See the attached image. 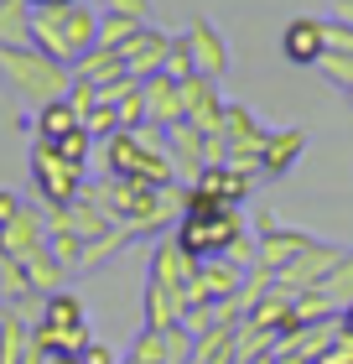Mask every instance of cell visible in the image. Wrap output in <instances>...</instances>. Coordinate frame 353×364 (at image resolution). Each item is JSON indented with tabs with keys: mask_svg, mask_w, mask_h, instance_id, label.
<instances>
[{
	"mask_svg": "<svg viewBox=\"0 0 353 364\" xmlns=\"http://www.w3.org/2000/svg\"><path fill=\"white\" fill-rule=\"evenodd\" d=\"M73 73L89 78V84H109V78H120V73H130V68H125V53H120V47H94L89 58H78Z\"/></svg>",
	"mask_w": 353,
	"mask_h": 364,
	"instance_id": "44dd1931",
	"label": "cell"
},
{
	"mask_svg": "<svg viewBox=\"0 0 353 364\" xmlns=\"http://www.w3.org/2000/svg\"><path fill=\"white\" fill-rule=\"evenodd\" d=\"M0 296H6V302H37V287H31V271H26V260H0Z\"/></svg>",
	"mask_w": 353,
	"mask_h": 364,
	"instance_id": "cb8c5ba5",
	"label": "cell"
},
{
	"mask_svg": "<svg viewBox=\"0 0 353 364\" xmlns=\"http://www.w3.org/2000/svg\"><path fill=\"white\" fill-rule=\"evenodd\" d=\"M114 109H120V125H125V130H141V125H151V109H146V89H141V84L130 89V94H125Z\"/></svg>",
	"mask_w": 353,
	"mask_h": 364,
	"instance_id": "f1b7e54d",
	"label": "cell"
},
{
	"mask_svg": "<svg viewBox=\"0 0 353 364\" xmlns=\"http://www.w3.org/2000/svg\"><path fill=\"white\" fill-rule=\"evenodd\" d=\"M343 99H348V105H353V89H348V94H343Z\"/></svg>",
	"mask_w": 353,
	"mask_h": 364,
	"instance_id": "60d3db41",
	"label": "cell"
},
{
	"mask_svg": "<svg viewBox=\"0 0 353 364\" xmlns=\"http://www.w3.org/2000/svg\"><path fill=\"white\" fill-rule=\"evenodd\" d=\"M31 0H0V47H26L31 42Z\"/></svg>",
	"mask_w": 353,
	"mask_h": 364,
	"instance_id": "ffe728a7",
	"label": "cell"
},
{
	"mask_svg": "<svg viewBox=\"0 0 353 364\" xmlns=\"http://www.w3.org/2000/svg\"><path fill=\"white\" fill-rule=\"evenodd\" d=\"M188 47H192V68L197 73H208L224 84V73H229V42H224V31H218L208 16H197V21H188Z\"/></svg>",
	"mask_w": 353,
	"mask_h": 364,
	"instance_id": "9c48e42d",
	"label": "cell"
},
{
	"mask_svg": "<svg viewBox=\"0 0 353 364\" xmlns=\"http://www.w3.org/2000/svg\"><path fill=\"white\" fill-rule=\"evenodd\" d=\"M182 99H188V125H197L203 136H218V130H224L229 105H224V89H218V78H208V73L182 78Z\"/></svg>",
	"mask_w": 353,
	"mask_h": 364,
	"instance_id": "5b68a950",
	"label": "cell"
},
{
	"mask_svg": "<svg viewBox=\"0 0 353 364\" xmlns=\"http://www.w3.org/2000/svg\"><path fill=\"white\" fill-rule=\"evenodd\" d=\"M312 364H353V333H348L343 323H338V338H332V343H327V349L317 354Z\"/></svg>",
	"mask_w": 353,
	"mask_h": 364,
	"instance_id": "d6a6232c",
	"label": "cell"
},
{
	"mask_svg": "<svg viewBox=\"0 0 353 364\" xmlns=\"http://www.w3.org/2000/svg\"><path fill=\"white\" fill-rule=\"evenodd\" d=\"M37 343H31V318L16 302L0 307V364H31Z\"/></svg>",
	"mask_w": 353,
	"mask_h": 364,
	"instance_id": "4fadbf2b",
	"label": "cell"
},
{
	"mask_svg": "<svg viewBox=\"0 0 353 364\" xmlns=\"http://www.w3.org/2000/svg\"><path fill=\"white\" fill-rule=\"evenodd\" d=\"M31 6H73V0H31Z\"/></svg>",
	"mask_w": 353,
	"mask_h": 364,
	"instance_id": "ab89813d",
	"label": "cell"
},
{
	"mask_svg": "<svg viewBox=\"0 0 353 364\" xmlns=\"http://www.w3.org/2000/svg\"><path fill=\"white\" fill-rule=\"evenodd\" d=\"M58 146V156L63 161H73V167H83V161H89V151H94V136H89V130H73V136H63V141H53Z\"/></svg>",
	"mask_w": 353,
	"mask_h": 364,
	"instance_id": "4dcf8cb0",
	"label": "cell"
},
{
	"mask_svg": "<svg viewBox=\"0 0 353 364\" xmlns=\"http://www.w3.org/2000/svg\"><path fill=\"white\" fill-rule=\"evenodd\" d=\"M83 130H89V136L94 141H114V136H120V109H114V105H94V114H89V120H83Z\"/></svg>",
	"mask_w": 353,
	"mask_h": 364,
	"instance_id": "83f0119b",
	"label": "cell"
},
{
	"mask_svg": "<svg viewBox=\"0 0 353 364\" xmlns=\"http://www.w3.org/2000/svg\"><path fill=\"white\" fill-rule=\"evenodd\" d=\"M166 73H172V78H192V73H197V68H192L188 31H182V37H172V53H166Z\"/></svg>",
	"mask_w": 353,
	"mask_h": 364,
	"instance_id": "1f68e13d",
	"label": "cell"
},
{
	"mask_svg": "<svg viewBox=\"0 0 353 364\" xmlns=\"http://www.w3.org/2000/svg\"><path fill=\"white\" fill-rule=\"evenodd\" d=\"M0 78H6V89L21 99L26 109H42L53 105V99H68L73 89V68L58 58H47L42 47H0Z\"/></svg>",
	"mask_w": 353,
	"mask_h": 364,
	"instance_id": "7a4b0ae2",
	"label": "cell"
},
{
	"mask_svg": "<svg viewBox=\"0 0 353 364\" xmlns=\"http://www.w3.org/2000/svg\"><path fill=\"white\" fill-rule=\"evenodd\" d=\"M322 53H327V16H291L281 31V58L296 68H317Z\"/></svg>",
	"mask_w": 353,
	"mask_h": 364,
	"instance_id": "8992f818",
	"label": "cell"
},
{
	"mask_svg": "<svg viewBox=\"0 0 353 364\" xmlns=\"http://www.w3.org/2000/svg\"><path fill=\"white\" fill-rule=\"evenodd\" d=\"M141 89H146L151 125L172 130V125H182V120H188V99H182V78H172V73H151Z\"/></svg>",
	"mask_w": 353,
	"mask_h": 364,
	"instance_id": "7c38bea8",
	"label": "cell"
},
{
	"mask_svg": "<svg viewBox=\"0 0 353 364\" xmlns=\"http://www.w3.org/2000/svg\"><path fill=\"white\" fill-rule=\"evenodd\" d=\"M307 151V130L286 125V130H271V141H265V156H260V177H286L296 167V156Z\"/></svg>",
	"mask_w": 353,
	"mask_h": 364,
	"instance_id": "9a60e30c",
	"label": "cell"
},
{
	"mask_svg": "<svg viewBox=\"0 0 353 364\" xmlns=\"http://www.w3.org/2000/svg\"><path fill=\"white\" fill-rule=\"evenodd\" d=\"M31 47H42L47 58L78 68V58H89L99 47V11L89 0H73V6H37L31 11Z\"/></svg>",
	"mask_w": 353,
	"mask_h": 364,
	"instance_id": "6da1fadb",
	"label": "cell"
},
{
	"mask_svg": "<svg viewBox=\"0 0 353 364\" xmlns=\"http://www.w3.org/2000/svg\"><path fill=\"white\" fill-rule=\"evenodd\" d=\"M99 11H114V16H130V21H151V0H104Z\"/></svg>",
	"mask_w": 353,
	"mask_h": 364,
	"instance_id": "e575fe53",
	"label": "cell"
},
{
	"mask_svg": "<svg viewBox=\"0 0 353 364\" xmlns=\"http://www.w3.org/2000/svg\"><path fill=\"white\" fill-rule=\"evenodd\" d=\"M317 73H322L338 94H348V89H353V53H338V47H327V53L317 58Z\"/></svg>",
	"mask_w": 353,
	"mask_h": 364,
	"instance_id": "d4e9b609",
	"label": "cell"
},
{
	"mask_svg": "<svg viewBox=\"0 0 353 364\" xmlns=\"http://www.w3.org/2000/svg\"><path fill=\"white\" fill-rule=\"evenodd\" d=\"M146 21H130V16H114V11H99V47H125Z\"/></svg>",
	"mask_w": 353,
	"mask_h": 364,
	"instance_id": "4316f807",
	"label": "cell"
},
{
	"mask_svg": "<svg viewBox=\"0 0 353 364\" xmlns=\"http://www.w3.org/2000/svg\"><path fill=\"white\" fill-rule=\"evenodd\" d=\"M166 151H172V161H177V182L182 188H192V182L208 172V136L197 125H188V120L166 130Z\"/></svg>",
	"mask_w": 353,
	"mask_h": 364,
	"instance_id": "ba28073f",
	"label": "cell"
},
{
	"mask_svg": "<svg viewBox=\"0 0 353 364\" xmlns=\"http://www.w3.org/2000/svg\"><path fill=\"white\" fill-rule=\"evenodd\" d=\"M172 323H182V296L166 291L161 281L146 276V291H141V328H151V333H166Z\"/></svg>",
	"mask_w": 353,
	"mask_h": 364,
	"instance_id": "2e32d148",
	"label": "cell"
},
{
	"mask_svg": "<svg viewBox=\"0 0 353 364\" xmlns=\"http://www.w3.org/2000/svg\"><path fill=\"white\" fill-rule=\"evenodd\" d=\"M244 281H249L244 266H239V260H229V255H213V260L197 266V291H203L208 302H229V296H239Z\"/></svg>",
	"mask_w": 353,
	"mask_h": 364,
	"instance_id": "5bb4252c",
	"label": "cell"
},
{
	"mask_svg": "<svg viewBox=\"0 0 353 364\" xmlns=\"http://www.w3.org/2000/svg\"><path fill=\"white\" fill-rule=\"evenodd\" d=\"M21 208H26V203H21L16 193H0V224H11L16 213H21Z\"/></svg>",
	"mask_w": 353,
	"mask_h": 364,
	"instance_id": "8d00e7d4",
	"label": "cell"
},
{
	"mask_svg": "<svg viewBox=\"0 0 353 364\" xmlns=\"http://www.w3.org/2000/svg\"><path fill=\"white\" fill-rule=\"evenodd\" d=\"M42 323L58 328V338H63L73 328H89V312H83V302L73 291H53V296H42Z\"/></svg>",
	"mask_w": 353,
	"mask_h": 364,
	"instance_id": "ac0fdd59",
	"label": "cell"
},
{
	"mask_svg": "<svg viewBox=\"0 0 353 364\" xmlns=\"http://www.w3.org/2000/svg\"><path fill=\"white\" fill-rule=\"evenodd\" d=\"M99 6H104V0H99Z\"/></svg>",
	"mask_w": 353,
	"mask_h": 364,
	"instance_id": "ee69618b",
	"label": "cell"
},
{
	"mask_svg": "<svg viewBox=\"0 0 353 364\" xmlns=\"http://www.w3.org/2000/svg\"><path fill=\"white\" fill-rule=\"evenodd\" d=\"M78 125H83V114L68 105V99H53V105H42L37 120H31V130H37L42 141H63V136H73Z\"/></svg>",
	"mask_w": 353,
	"mask_h": 364,
	"instance_id": "d6986e66",
	"label": "cell"
},
{
	"mask_svg": "<svg viewBox=\"0 0 353 364\" xmlns=\"http://www.w3.org/2000/svg\"><path fill=\"white\" fill-rule=\"evenodd\" d=\"M42 245H47L42 208H21L11 224H0V260H31Z\"/></svg>",
	"mask_w": 353,
	"mask_h": 364,
	"instance_id": "8fae6325",
	"label": "cell"
},
{
	"mask_svg": "<svg viewBox=\"0 0 353 364\" xmlns=\"http://www.w3.org/2000/svg\"><path fill=\"white\" fill-rule=\"evenodd\" d=\"M192 188H208L213 198H224L229 208H239L244 198H249V188H255V177H249V172H239V167H208L203 177L192 182Z\"/></svg>",
	"mask_w": 353,
	"mask_h": 364,
	"instance_id": "e0dca14e",
	"label": "cell"
},
{
	"mask_svg": "<svg viewBox=\"0 0 353 364\" xmlns=\"http://www.w3.org/2000/svg\"><path fill=\"white\" fill-rule=\"evenodd\" d=\"M327 47H338V53H353V26L338 21V16H327Z\"/></svg>",
	"mask_w": 353,
	"mask_h": 364,
	"instance_id": "d590c367",
	"label": "cell"
},
{
	"mask_svg": "<svg viewBox=\"0 0 353 364\" xmlns=\"http://www.w3.org/2000/svg\"><path fill=\"white\" fill-rule=\"evenodd\" d=\"M322 291H327V302L338 307V318H343V307L353 302V255H343L338 266L327 271V281H322Z\"/></svg>",
	"mask_w": 353,
	"mask_h": 364,
	"instance_id": "484cf974",
	"label": "cell"
},
{
	"mask_svg": "<svg viewBox=\"0 0 353 364\" xmlns=\"http://www.w3.org/2000/svg\"><path fill=\"white\" fill-rule=\"evenodd\" d=\"M188 364H197V359H188Z\"/></svg>",
	"mask_w": 353,
	"mask_h": 364,
	"instance_id": "7bdbcfd3",
	"label": "cell"
},
{
	"mask_svg": "<svg viewBox=\"0 0 353 364\" xmlns=\"http://www.w3.org/2000/svg\"><path fill=\"white\" fill-rule=\"evenodd\" d=\"M31 188H37L42 203H58V208H73L78 198H83V167H73V161H63L58 156V146L53 141H31Z\"/></svg>",
	"mask_w": 353,
	"mask_h": 364,
	"instance_id": "3957f363",
	"label": "cell"
},
{
	"mask_svg": "<svg viewBox=\"0 0 353 364\" xmlns=\"http://www.w3.org/2000/svg\"><path fill=\"white\" fill-rule=\"evenodd\" d=\"M338 323H343V328H348V333H353V302L343 307V318H338Z\"/></svg>",
	"mask_w": 353,
	"mask_h": 364,
	"instance_id": "f35d334b",
	"label": "cell"
},
{
	"mask_svg": "<svg viewBox=\"0 0 353 364\" xmlns=\"http://www.w3.org/2000/svg\"><path fill=\"white\" fill-rule=\"evenodd\" d=\"M332 16H338V21H348V26H353V0H332Z\"/></svg>",
	"mask_w": 353,
	"mask_h": 364,
	"instance_id": "74e56055",
	"label": "cell"
},
{
	"mask_svg": "<svg viewBox=\"0 0 353 364\" xmlns=\"http://www.w3.org/2000/svg\"><path fill=\"white\" fill-rule=\"evenodd\" d=\"M197 266H203V260H197L192 250H182V240L177 235H166L156 250H151V281H161L166 291H177V296H188V287L197 281Z\"/></svg>",
	"mask_w": 353,
	"mask_h": 364,
	"instance_id": "52a82bcc",
	"label": "cell"
},
{
	"mask_svg": "<svg viewBox=\"0 0 353 364\" xmlns=\"http://www.w3.org/2000/svg\"><path fill=\"white\" fill-rule=\"evenodd\" d=\"M120 53H125L130 78H141V84H146L151 73H166V53H172V37H166L161 26H151V21H146V26L136 31V37H130V42L120 47Z\"/></svg>",
	"mask_w": 353,
	"mask_h": 364,
	"instance_id": "30bf717a",
	"label": "cell"
},
{
	"mask_svg": "<svg viewBox=\"0 0 353 364\" xmlns=\"http://www.w3.org/2000/svg\"><path fill=\"white\" fill-rule=\"evenodd\" d=\"M244 219L239 208H218V213H182V224L172 235L182 240V250H192L197 260H213V255H229V245L244 235Z\"/></svg>",
	"mask_w": 353,
	"mask_h": 364,
	"instance_id": "277c9868",
	"label": "cell"
},
{
	"mask_svg": "<svg viewBox=\"0 0 353 364\" xmlns=\"http://www.w3.org/2000/svg\"><path fill=\"white\" fill-rule=\"evenodd\" d=\"M26 271H31V287H37L42 296L63 291V281H68V266H63V260L53 255V245H42V250L26 260Z\"/></svg>",
	"mask_w": 353,
	"mask_h": 364,
	"instance_id": "603a6c76",
	"label": "cell"
},
{
	"mask_svg": "<svg viewBox=\"0 0 353 364\" xmlns=\"http://www.w3.org/2000/svg\"><path fill=\"white\" fill-rule=\"evenodd\" d=\"M130 240H136V229H130V224L109 229L104 240H89V245H83V260H78V276H83V271H99V266H104V260H114V255H120V250H125Z\"/></svg>",
	"mask_w": 353,
	"mask_h": 364,
	"instance_id": "7402d4cb",
	"label": "cell"
},
{
	"mask_svg": "<svg viewBox=\"0 0 353 364\" xmlns=\"http://www.w3.org/2000/svg\"><path fill=\"white\" fill-rule=\"evenodd\" d=\"M125 364H141V359H125Z\"/></svg>",
	"mask_w": 353,
	"mask_h": 364,
	"instance_id": "b9f144b4",
	"label": "cell"
},
{
	"mask_svg": "<svg viewBox=\"0 0 353 364\" xmlns=\"http://www.w3.org/2000/svg\"><path fill=\"white\" fill-rule=\"evenodd\" d=\"M68 105L83 114V120H89V114H94V105H99V84H89V78H78L73 73V89H68Z\"/></svg>",
	"mask_w": 353,
	"mask_h": 364,
	"instance_id": "836d02e7",
	"label": "cell"
},
{
	"mask_svg": "<svg viewBox=\"0 0 353 364\" xmlns=\"http://www.w3.org/2000/svg\"><path fill=\"white\" fill-rule=\"evenodd\" d=\"M130 359H141V364H166V338L151 333V328H141L136 343H130Z\"/></svg>",
	"mask_w": 353,
	"mask_h": 364,
	"instance_id": "f546056e",
	"label": "cell"
}]
</instances>
